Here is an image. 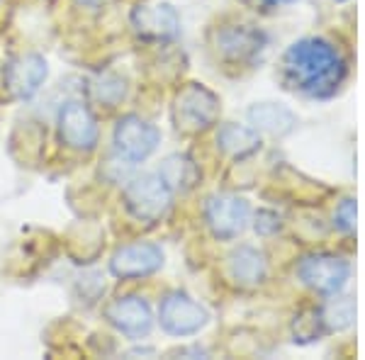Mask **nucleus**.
<instances>
[{
    "instance_id": "nucleus-4",
    "label": "nucleus",
    "mask_w": 365,
    "mask_h": 360,
    "mask_svg": "<svg viewBox=\"0 0 365 360\" xmlns=\"http://www.w3.org/2000/svg\"><path fill=\"white\" fill-rule=\"evenodd\" d=\"M158 319H161V326L166 329L168 334L190 336V334H197L200 329L210 322V314H207V309L200 302H195L192 297H187V294H182V292H173L161 302Z\"/></svg>"
},
{
    "instance_id": "nucleus-12",
    "label": "nucleus",
    "mask_w": 365,
    "mask_h": 360,
    "mask_svg": "<svg viewBox=\"0 0 365 360\" xmlns=\"http://www.w3.org/2000/svg\"><path fill=\"white\" fill-rule=\"evenodd\" d=\"M46 78V61L37 54L20 56L8 68V88L17 98H32Z\"/></svg>"
},
{
    "instance_id": "nucleus-8",
    "label": "nucleus",
    "mask_w": 365,
    "mask_h": 360,
    "mask_svg": "<svg viewBox=\"0 0 365 360\" xmlns=\"http://www.w3.org/2000/svg\"><path fill=\"white\" fill-rule=\"evenodd\" d=\"M163 265V251L156 244H132L113 256V273L122 280H137L156 273Z\"/></svg>"
},
{
    "instance_id": "nucleus-13",
    "label": "nucleus",
    "mask_w": 365,
    "mask_h": 360,
    "mask_svg": "<svg viewBox=\"0 0 365 360\" xmlns=\"http://www.w3.org/2000/svg\"><path fill=\"white\" fill-rule=\"evenodd\" d=\"M232 275L241 285H256L266 277V258L261 251L251 249V246H241L239 251L232 253Z\"/></svg>"
},
{
    "instance_id": "nucleus-19",
    "label": "nucleus",
    "mask_w": 365,
    "mask_h": 360,
    "mask_svg": "<svg viewBox=\"0 0 365 360\" xmlns=\"http://www.w3.org/2000/svg\"><path fill=\"white\" fill-rule=\"evenodd\" d=\"M280 229V220L278 215H273V212H258L256 215V232L261 234H275Z\"/></svg>"
},
{
    "instance_id": "nucleus-17",
    "label": "nucleus",
    "mask_w": 365,
    "mask_h": 360,
    "mask_svg": "<svg viewBox=\"0 0 365 360\" xmlns=\"http://www.w3.org/2000/svg\"><path fill=\"white\" fill-rule=\"evenodd\" d=\"M353 319H356V307L351 297H334L322 312V322L329 329H346L353 324Z\"/></svg>"
},
{
    "instance_id": "nucleus-16",
    "label": "nucleus",
    "mask_w": 365,
    "mask_h": 360,
    "mask_svg": "<svg viewBox=\"0 0 365 360\" xmlns=\"http://www.w3.org/2000/svg\"><path fill=\"white\" fill-rule=\"evenodd\" d=\"M217 139H220L222 149H227L234 156H244V153H249L258 146V134L249 127H239V125L222 127Z\"/></svg>"
},
{
    "instance_id": "nucleus-6",
    "label": "nucleus",
    "mask_w": 365,
    "mask_h": 360,
    "mask_svg": "<svg viewBox=\"0 0 365 360\" xmlns=\"http://www.w3.org/2000/svg\"><path fill=\"white\" fill-rule=\"evenodd\" d=\"M207 224L220 239H234L246 229L251 220V207L246 200L234 197V195H217L207 202Z\"/></svg>"
},
{
    "instance_id": "nucleus-7",
    "label": "nucleus",
    "mask_w": 365,
    "mask_h": 360,
    "mask_svg": "<svg viewBox=\"0 0 365 360\" xmlns=\"http://www.w3.org/2000/svg\"><path fill=\"white\" fill-rule=\"evenodd\" d=\"M217 112H220V103L202 86L185 88L178 96V103H175L178 127L187 129V132H197V129L210 127L217 120Z\"/></svg>"
},
{
    "instance_id": "nucleus-3",
    "label": "nucleus",
    "mask_w": 365,
    "mask_h": 360,
    "mask_svg": "<svg viewBox=\"0 0 365 360\" xmlns=\"http://www.w3.org/2000/svg\"><path fill=\"white\" fill-rule=\"evenodd\" d=\"M158 141H161L158 129L137 115L122 117L115 127V149L127 163L146 161L156 151Z\"/></svg>"
},
{
    "instance_id": "nucleus-15",
    "label": "nucleus",
    "mask_w": 365,
    "mask_h": 360,
    "mask_svg": "<svg viewBox=\"0 0 365 360\" xmlns=\"http://www.w3.org/2000/svg\"><path fill=\"white\" fill-rule=\"evenodd\" d=\"M170 190H187V187L195 185L197 180V168L195 163L190 161L187 156H170L163 161V166L156 170Z\"/></svg>"
},
{
    "instance_id": "nucleus-20",
    "label": "nucleus",
    "mask_w": 365,
    "mask_h": 360,
    "mask_svg": "<svg viewBox=\"0 0 365 360\" xmlns=\"http://www.w3.org/2000/svg\"><path fill=\"white\" fill-rule=\"evenodd\" d=\"M256 8H263V10H270V8H280V5H287L292 0H251Z\"/></svg>"
},
{
    "instance_id": "nucleus-10",
    "label": "nucleus",
    "mask_w": 365,
    "mask_h": 360,
    "mask_svg": "<svg viewBox=\"0 0 365 360\" xmlns=\"http://www.w3.org/2000/svg\"><path fill=\"white\" fill-rule=\"evenodd\" d=\"M108 319L113 322L117 331H122L129 339H141L151 331L154 326V317H151V307L141 297H122L110 304Z\"/></svg>"
},
{
    "instance_id": "nucleus-18",
    "label": "nucleus",
    "mask_w": 365,
    "mask_h": 360,
    "mask_svg": "<svg viewBox=\"0 0 365 360\" xmlns=\"http://www.w3.org/2000/svg\"><path fill=\"white\" fill-rule=\"evenodd\" d=\"M336 227L344 229V232H353L356 229V202L353 200H344V205L336 210Z\"/></svg>"
},
{
    "instance_id": "nucleus-5",
    "label": "nucleus",
    "mask_w": 365,
    "mask_h": 360,
    "mask_svg": "<svg viewBox=\"0 0 365 360\" xmlns=\"http://www.w3.org/2000/svg\"><path fill=\"white\" fill-rule=\"evenodd\" d=\"M297 275L304 285L312 287V290L324 292V294H339L344 290L346 280H349L351 268L344 258L319 253V256L304 258L297 268Z\"/></svg>"
},
{
    "instance_id": "nucleus-2",
    "label": "nucleus",
    "mask_w": 365,
    "mask_h": 360,
    "mask_svg": "<svg viewBox=\"0 0 365 360\" xmlns=\"http://www.w3.org/2000/svg\"><path fill=\"white\" fill-rule=\"evenodd\" d=\"M127 210L137 217L139 222L154 224L166 217L170 210V200H173V190L166 185V180L158 173H144L134 178L127 185L125 192Z\"/></svg>"
},
{
    "instance_id": "nucleus-1",
    "label": "nucleus",
    "mask_w": 365,
    "mask_h": 360,
    "mask_svg": "<svg viewBox=\"0 0 365 360\" xmlns=\"http://www.w3.org/2000/svg\"><path fill=\"white\" fill-rule=\"evenodd\" d=\"M346 78V63L324 39H299L282 58V81L307 98H329Z\"/></svg>"
},
{
    "instance_id": "nucleus-11",
    "label": "nucleus",
    "mask_w": 365,
    "mask_h": 360,
    "mask_svg": "<svg viewBox=\"0 0 365 360\" xmlns=\"http://www.w3.org/2000/svg\"><path fill=\"white\" fill-rule=\"evenodd\" d=\"M132 22L137 32L149 39H168L178 32V15L170 5L163 3L139 5L132 15Z\"/></svg>"
},
{
    "instance_id": "nucleus-14",
    "label": "nucleus",
    "mask_w": 365,
    "mask_h": 360,
    "mask_svg": "<svg viewBox=\"0 0 365 360\" xmlns=\"http://www.w3.org/2000/svg\"><path fill=\"white\" fill-rule=\"evenodd\" d=\"M249 122L256 129H263V132L285 134L287 129H292V125H295V117H292L290 110L280 108V105L261 103L249 110Z\"/></svg>"
},
{
    "instance_id": "nucleus-9",
    "label": "nucleus",
    "mask_w": 365,
    "mask_h": 360,
    "mask_svg": "<svg viewBox=\"0 0 365 360\" xmlns=\"http://www.w3.org/2000/svg\"><path fill=\"white\" fill-rule=\"evenodd\" d=\"M58 132L63 144L78 151H91L98 144V125L91 110L81 103H68L58 117Z\"/></svg>"
}]
</instances>
